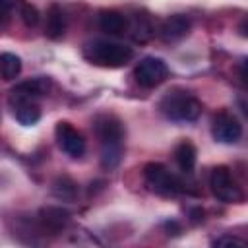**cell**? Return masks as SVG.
<instances>
[{
	"label": "cell",
	"instance_id": "1",
	"mask_svg": "<svg viewBox=\"0 0 248 248\" xmlns=\"http://www.w3.org/2000/svg\"><path fill=\"white\" fill-rule=\"evenodd\" d=\"M93 130L101 145V165L105 169L118 167L124 151V126L114 114H99L93 120Z\"/></svg>",
	"mask_w": 248,
	"mask_h": 248
},
{
	"label": "cell",
	"instance_id": "2",
	"mask_svg": "<svg viewBox=\"0 0 248 248\" xmlns=\"http://www.w3.org/2000/svg\"><path fill=\"white\" fill-rule=\"evenodd\" d=\"M159 110L174 122H192L202 114V103L186 89H170L159 101Z\"/></svg>",
	"mask_w": 248,
	"mask_h": 248
},
{
	"label": "cell",
	"instance_id": "3",
	"mask_svg": "<svg viewBox=\"0 0 248 248\" xmlns=\"http://www.w3.org/2000/svg\"><path fill=\"white\" fill-rule=\"evenodd\" d=\"M83 56L95 66L120 68V66H126L134 58V50L130 46L114 43V41L97 39L83 46Z\"/></svg>",
	"mask_w": 248,
	"mask_h": 248
},
{
	"label": "cell",
	"instance_id": "4",
	"mask_svg": "<svg viewBox=\"0 0 248 248\" xmlns=\"http://www.w3.org/2000/svg\"><path fill=\"white\" fill-rule=\"evenodd\" d=\"M143 178L149 190L159 196L170 198V196H178L180 192H184L182 180L176 174H172L163 163H147L143 167Z\"/></svg>",
	"mask_w": 248,
	"mask_h": 248
},
{
	"label": "cell",
	"instance_id": "5",
	"mask_svg": "<svg viewBox=\"0 0 248 248\" xmlns=\"http://www.w3.org/2000/svg\"><path fill=\"white\" fill-rule=\"evenodd\" d=\"M209 188L213 196L225 203H240L244 200L242 188L236 184V180L231 174V169L225 165H219L209 174Z\"/></svg>",
	"mask_w": 248,
	"mask_h": 248
},
{
	"label": "cell",
	"instance_id": "6",
	"mask_svg": "<svg viewBox=\"0 0 248 248\" xmlns=\"http://www.w3.org/2000/svg\"><path fill=\"white\" fill-rule=\"evenodd\" d=\"M169 76V68L165 64V60L157 58V56H145L138 62L136 70H134V78L136 81L145 87V89H151V87H157L159 83H163Z\"/></svg>",
	"mask_w": 248,
	"mask_h": 248
},
{
	"label": "cell",
	"instance_id": "7",
	"mask_svg": "<svg viewBox=\"0 0 248 248\" xmlns=\"http://www.w3.org/2000/svg\"><path fill=\"white\" fill-rule=\"evenodd\" d=\"M211 134L221 143H236L242 138V124L234 114L221 110L213 116Z\"/></svg>",
	"mask_w": 248,
	"mask_h": 248
},
{
	"label": "cell",
	"instance_id": "8",
	"mask_svg": "<svg viewBox=\"0 0 248 248\" xmlns=\"http://www.w3.org/2000/svg\"><path fill=\"white\" fill-rule=\"evenodd\" d=\"M54 134H56L58 147H60L66 155L78 159V157H81V155L85 153V138H83V134H81L79 130H76L70 122H58L56 128H54Z\"/></svg>",
	"mask_w": 248,
	"mask_h": 248
},
{
	"label": "cell",
	"instance_id": "9",
	"mask_svg": "<svg viewBox=\"0 0 248 248\" xmlns=\"http://www.w3.org/2000/svg\"><path fill=\"white\" fill-rule=\"evenodd\" d=\"M70 223V211L58 205L41 207L37 213V225L43 232H60Z\"/></svg>",
	"mask_w": 248,
	"mask_h": 248
},
{
	"label": "cell",
	"instance_id": "10",
	"mask_svg": "<svg viewBox=\"0 0 248 248\" xmlns=\"http://www.w3.org/2000/svg\"><path fill=\"white\" fill-rule=\"evenodd\" d=\"M10 107L14 112V118L21 124V126H33L39 122L41 118V108L35 103V99L31 97H23V95H14L10 97Z\"/></svg>",
	"mask_w": 248,
	"mask_h": 248
},
{
	"label": "cell",
	"instance_id": "11",
	"mask_svg": "<svg viewBox=\"0 0 248 248\" xmlns=\"http://www.w3.org/2000/svg\"><path fill=\"white\" fill-rule=\"evenodd\" d=\"M192 23H190V17L184 16V14H172L169 16L167 19H163L161 27H159V37L163 41H180L182 37L188 35Z\"/></svg>",
	"mask_w": 248,
	"mask_h": 248
},
{
	"label": "cell",
	"instance_id": "12",
	"mask_svg": "<svg viewBox=\"0 0 248 248\" xmlns=\"http://www.w3.org/2000/svg\"><path fill=\"white\" fill-rule=\"evenodd\" d=\"M128 17L116 10H105L99 16V27L108 35H124L128 31Z\"/></svg>",
	"mask_w": 248,
	"mask_h": 248
},
{
	"label": "cell",
	"instance_id": "13",
	"mask_svg": "<svg viewBox=\"0 0 248 248\" xmlns=\"http://www.w3.org/2000/svg\"><path fill=\"white\" fill-rule=\"evenodd\" d=\"M66 33V16L58 4H52L46 12V23H45V35L52 41L62 39Z\"/></svg>",
	"mask_w": 248,
	"mask_h": 248
},
{
	"label": "cell",
	"instance_id": "14",
	"mask_svg": "<svg viewBox=\"0 0 248 248\" xmlns=\"http://www.w3.org/2000/svg\"><path fill=\"white\" fill-rule=\"evenodd\" d=\"M48 89H50V79L45 78V76H37V78H31V79H27V81L17 83V85L12 89V93H14V95H23V97L37 99V97L48 93Z\"/></svg>",
	"mask_w": 248,
	"mask_h": 248
},
{
	"label": "cell",
	"instance_id": "15",
	"mask_svg": "<svg viewBox=\"0 0 248 248\" xmlns=\"http://www.w3.org/2000/svg\"><path fill=\"white\" fill-rule=\"evenodd\" d=\"M174 159H176V165L180 167L182 172L190 174L196 167V159H198V151L194 147V143L190 141H180L174 149Z\"/></svg>",
	"mask_w": 248,
	"mask_h": 248
},
{
	"label": "cell",
	"instance_id": "16",
	"mask_svg": "<svg viewBox=\"0 0 248 248\" xmlns=\"http://www.w3.org/2000/svg\"><path fill=\"white\" fill-rule=\"evenodd\" d=\"M52 194H54L58 200L72 202V200L78 196V184H76L70 176H58V178L52 182Z\"/></svg>",
	"mask_w": 248,
	"mask_h": 248
},
{
	"label": "cell",
	"instance_id": "17",
	"mask_svg": "<svg viewBox=\"0 0 248 248\" xmlns=\"http://www.w3.org/2000/svg\"><path fill=\"white\" fill-rule=\"evenodd\" d=\"M21 72V58L12 54V52H4L0 54V76L2 79H16Z\"/></svg>",
	"mask_w": 248,
	"mask_h": 248
},
{
	"label": "cell",
	"instance_id": "18",
	"mask_svg": "<svg viewBox=\"0 0 248 248\" xmlns=\"http://www.w3.org/2000/svg\"><path fill=\"white\" fill-rule=\"evenodd\" d=\"M128 31H132L134 41L138 43H145L151 35H153V25L149 23V19L145 16H136L132 23H128Z\"/></svg>",
	"mask_w": 248,
	"mask_h": 248
},
{
	"label": "cell",
	"instance_id": "19",
	"mask_svg": "<svg viewBox=\"0 0 248 248\" xmlns=\"http://www.w3.org/2000/svg\"><path fill=\"white\" fill-rule=\"evenodd\" d=\"M17 10H19V17H21V21H23L25 27H37L41 16H39V10L33 4L21 0L19 6H17Z\"/></svg>",
	"mask_w": 248,
	"mask_h": 248
},
{
	"label": "cell",
	"instance_id": "20",
	"mask_svg": "<svg viewBox=\"0 0 248 248\" xmlns=\"http://www.w3.org/2000/svg\"><path fill=\"white\" fill-rule=\"evenodd\" d=\"M213 246H219V248H227V246L242 248V246H246V240H242L238 236H232V234H223V236H219V238L213 240Z\"/></svg>",
	"mask_w": 248,
	"mask_h": 248
},
{
	"label": "cell",
	"instance_id": "21",
	"mask_svg": "<svg viewBox=\"0 0 248 248\" xmlns=\"http://www.w3.org/2000/svg\"><path fill=\"white\" fill-rule=\"evenodd\" d=\"M21 0H0V27H4L10 19V14L14 8L19 6Z\"/></svg>",
	"mask_w": 248,
	"mask_h": 248
}]
</instances>
